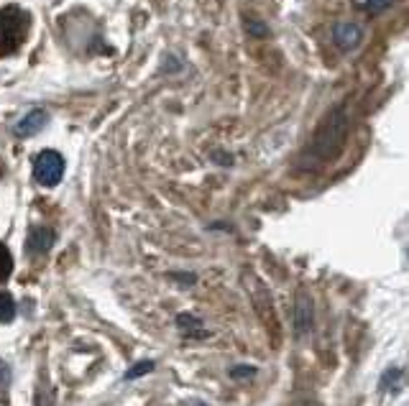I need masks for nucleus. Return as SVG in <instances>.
<instances>
[{"label":"nucleus","instance_id":"0eeeda50","mask_svg":"<svg viewBox=\"0 0 409 406\" xmlns=\"http://www.w3.org/2000/svg\"><path fill=\"white\" fill-rule=\"evenodd\" d=\"M46 123H49V116H46L44 110H39V108L31 110V113H26V116L16 123V136H21V138H31V136L39 133Z\"/></svg>","mask_w":409,"mask_h":406},{"label":"nucleus","instance_id":"dca6fc26","mask_svg":"<svg viewBox=\"0 0 409 406\" xmlns=\"http://www.w3.org/2000/svg\"><path fill=\"white\" fill-rule=\"evenodd\" d=\"M11 381H13L11 368H8V363H3V360H0V391H6V388L11 386Z\"/></svg>","mask_w":409,"mask_h":406},{"label":"nucleus","instance_id":"9b49d317","mask_svg":"<svg viewBox=\"0 0 409 406\" xmlns=\"http://www.w3.org/2000/svg\"><path fill=\"white\" fill-rule=\"evenodd\" d=\"M156 368V363L153 360H138V363L133 365V368H128L126 370V381H136V378H141V376H146V373H151V370Z\"/></svg>","mask_w":409,"mask_h":406},{"label":"nucleus","instance_id":"20e7f679","mask_svg":"<svg viewBox=\"0 0 409 406\" xmlns=\"http://www.w3.org/2000/svg\"><path fill=\"white\" fill-rule=\"evenodd\" d=\"M312 330V299L307 291H297V299H294V333L307 335Z\"/></svg>","mask_w":409,"mask_h":406},{"label":"nucleus","instance_id":"f8f14e48","mask_svg":"<svg viewBox=\"0 0 409 406\" xmlns=\"http://www.w3.org/2000/svg\"><path fill=\"white\" fill-rule=\"evenodd\" d=\"M258 373L256 365H233L231 370H228V376L233 378V381H248V378H253Z\"/></svg>","mask_w":409,"mask_h":406},{"label":"nucleus","instance_id":"39448f33","mask_svg":"<svg viewBox=\"0 0 409 406\" xmlns=\"http://www.w3.org/2000/svg\"><path fill=\"white\" fill-rule=\"evenodd\" d=\"M360 39H363V31H360V26L350 24V21H340V24L333 29V41H335V46L343 49V51L355 49L360 44Z\"/></svg>","mask_w":409,"mask_h":406},{"label":"nucleus","instance_id":"f3484780","mask_svg":"<svg viewBox=\"0 0 409 406\" xmlns=\"http://www.w3.org/2000/svg\"><path fill=\"white\" fill-rule=\"evenodd\" d=\"M169 276H171V279H174V281H179V284H190V286L197 281L195 273H169Z\"/></svg>","mask_w":409,"mask_h":406},{"label":"nucleus","instance_id":"a211bd4d","mask_svg":"<svg viewBox=\"0 0 409 406\" xmlns=\"http://www.w3.org/2000/svg\"><path fill=\"white\" fill-rule=\"evenodd\" d=\"M182 406H210L208 401H202V399H184Z\"/></svg>","mask_w":409,"mask_h":406},{"label":"nucleus","instance_id":"f257e3e1","mask_svg":"<svg viewBox=\"0 0 409 406\" xmlns=\"http://www.w3.org/2000/svg\"><path fill=\"white\" fill-rule=\"evenodd\" d=\"M348 126L350 116L345 105H338L335 110H330L325 121L318 126L315 136H312L310 146H307L305 166H320L338 158V153L343 151V146L348 141Z\"/></svg>","mask_w":409,"mask_h":406},{"label":"nucleus","instance_id":"1a4fd4ad","mask_svg":"<svg viewBox=\"0 0 409 406\" xmlns=\"http://www.w3.org/2000/svg\"><path fill=\"white\" fill-rule=\"evenodd\" d=\"M402 381H404V370L402 368H389L384 376H381L379 388L381 391H399V388H402Z\"/></svg>","mask_w":409,"mask_h":406},{"label":"nucleus","instance_id":"ddd939ff","mask_svg":"<svg viewBox=\"0 0 409 406\" xmlns=\"http://www.w3.org/2000/svg\"><path fill=\"white\" fill-rule=\"evenodd\" d=\"M243 26H246V31H248L251 36H256V39L269 36V26L263 24V21H258V19H246Z\"/></svg>","mask_w":409,"mask_h":406},{"label":"nucleus","instance_id":"4468645a","mask_svg":"<svg viewBox=\"0 0 409 406\" xmlns=\"http://www.w3.org/2000/svg\"><path fill=\"white\" fill-rule=\"evenodd\" d=\"M13 271V258H11V250L0 243V281H6Z\"/></svg>","mask_w":409,"mask_h":406},{"label":"nucleus","instance_id":"2eb2a0df","mask_svg":"<svg viewBox=\"0 0 409 406\" xmlns=\"http://www.w3.org/2000/svg\"><path fill=\"white\" fill-rule=\"evenodd\" d=\"M358 3H363L371 13H381L389 6H394V0H358Z\"/></svg>","mask_w":409,"mask_h":406},{"label":"nucleus","instance_id":"9d476101","mask_svg":"<svg viewBox=\"0 0 409 406\" xmlns=\"http://www.w3.org/2000/svg\"><path fill=\"white\" fill-rule=\"evenodd\" d=\"M13 320H16V302L8 291H0V322L11 325Z\"/></svg>","mask_w":409,"mask_h":406},{"label":"nucleus","instance_id":"6e6552de","mask_svg":"<svg viewBox=\"0 0 409 406\" xmlns=\"http://www.w3.org/2000/svg\"><path fill=\"white\" fill-rule=\"evenodd\" d=\"M177 328L182 330L187 340H205V338H210L208 328H205L200 317H195V315H184V312H182V315H177Z\"/></svg>","mask_w":409,"mask_h":406},{"label":"nucleus","instance_id":"7ed1b4c3","mask_svg":"<svg viewBox=\"0 0 409 406\" xmlns=\"http://www.w3.org/2000/svg\"><path fill=\"white\" fill-rule=\"evenodd\" d=\"M34 176L36 182L44 184V187H56L64 176V158L56 151H41L34 164Z\"/></svg>","mask_w":409,"mask_h":406},{"label":"nucleus","instance_id":"f03ea898","mask_svg":"<svg viewBox=\"0 0 409 406\" xmlns=\"http://www.w3.org/2000/svg\"><path fill=\"white\" fill-rule=\"evenodd\" d=\"M26 26H29V19L21 8L8 6L0 11V56L11 54L24 44Z\"/></svg>","mask_w":409,"mask_h":406},{"label":"nucleus","instance_id":"423d86ee","mask_svg":"<svg viewBox=\"0 0 409 406\" xmlns=\"http://www.w3.org/2000/svg\"><path fill=\"white\" fill-rule=\"evenodd\" d=\"M56 235L51 228H44V225H39V228H31L29 238H26V250H29L31 255H41L46 253V250L54 245Z\"/></svg>","mask_w":409,"mask_h":406}]
</instances>
